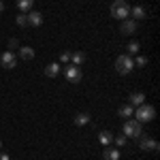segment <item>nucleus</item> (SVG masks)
Instances as JSON below:
<instances>
[{"label":"nucleus","mask_w":160,"mask_h":160,"mask_svg":"<svg viewBox=\"0 0 160 160\" xmlns=\"http://www.w3.org/2000/svg\"><path fill=\"white\" fill-rule=\"evenodd\" d=\"M111 17H113V19H120V22L128 19V17H130V7H128V2H126V0H115V2L111 4Z\"/></svg>","instance_id":"nucleus-1"},{"label":"nucleus","mask_w":160,"mask_h":160,"mask_svg":"<svg viewBox=\"0 0 160 160\" xmlns=\"http://www.w3.org/2000/svg\"><path fill=\"white\" fill-rule=\"evenodd\" d=\"M135 115H137V122H141V124H145V122H152L154 118H156V109L152 107V105H139L135 111Z\"/></svg>","instance_id":"nucleus-2"},{"label":"nucleus","mask_w":160,"mask_h":160,"mask_svg":"<svg viewBox=\"0 0 160 160\" xmlns=\"http://www.w3.org/2000/svg\"><path fill=\"white\" fill-rule=\"evenodd\" d=\"M124 137L128 139H139V137L143 135V130H141V122H137V120H126L124 122V128H122Z\"/></svg>","instance_id":"nucleus-3"},{"label":"nucleus","mask_w":160,"mask_h":160,"mask_svg":"<svg viewBox=\"0 0 160 160\" xmlns=\"http://www.w3.org/2000/svg\"><path fill=\"white\" fill-rule=\"evenodd\" d=\"M132 68H135V60H132V56H120L118 60H115V71L120 75H128L132 73Z\"/></svg>","instance_id":"nucleus-4"},{"label":"nucleus","mask_w":160,"mask_h":160,"mask_svg":"<svg viewBox=\"0 0 160 160\" xmlns=\"http://www.w3.org/2000/svg\"><path fill=\"white\" fill-rule=\"evenodd\" d=\"M139 148L141 149H145V152H158V141H154L152 137H145V135H141L139 137Z\"/></svg>","instance_id":"nucleus-5"},{"label":"nucleus","mask_w":160,"mask_h":160,"mask_svg":"<svg viewBox=\"0 0 160 160\" xmlns=\"http://www.w3.org/2000/svg\"><path fill=\"white\" fill-rule=\"evenodd\" d=\"M0 64H2L4 68H15V66H17V56H15L11 49L4 51V53L0 56Z\"/></svg>","instance_id":"nucleus-6"},{"label":"nucleus","mask_w":160,"mask_h":160,"mask_svg":"<svg viewBox=\"0 0 160 160\" xmlns=\"http://www.w3.org/2000/svg\"><path fill=\"white\" fill-rule=\"evenodd\" d=\"M81 68L79 66H75V64H71V66H66V79L71 81V83H79L81 81Z\"/></svg>","instance_id":"nucleus-7"},{"label":"nucleus","mask_w":160,"mask_h":160,"mask_svg":"<svg viewBox=\"0 0 160 160\" xmlns=\"http://www.w3.org/2000/svg\"><path fill=\"white\" fill-rule=\"evenodd\" d=\"M137 28H139V26H137L135 19H124L122 26H120V32L128 37V34H135V32H137Z\"/></svg>","instance_id":"nucleus-8"},{"label":"nucleus","mask_w":160,"mask_h":160,"mask_svg":"<svg viewBox=\"0 0 160 160\" xmlns=\"http://www.w3.org/2000/svg\"><path fill=\"white\" fill-rule=\"evenodd\" d=\"M28 26H32V28H38V26H43V13L38 11H28Z\"/></svg>","instance_id":"nucleus-9"},{"label":"nucleus","mask_w":160,"mask_h":160,"mask_svg":"<svg viewBox=\"0 0 160 160\" xmlns=\"http://www.w3.org/2000/svg\"><path fill=\"white\" fill-rule=\"evenodd\" d=\"M145 102V94L143 92H132L130 96H128V105H132V107H139V105H143Z\"/></svg>","instance_id":"nucleus-10"},{"label":"nucleus","mask_w":160,"mask_h":160,"mask_svg":"<svg viewBox=\"0 0 160 160\" xmlns=\"http://www.w3.org/2000/svg\"><path fill=\"white\" fill-rule=\"evenodd\" d=\"M118 115H120L122 120H130V118L135 115V107H132V105H124V107L118 109Z\"/></svg>","instance_id":"nucleus-11"},{"label":"nucleus","mask_w":160,"mask_h":160,"mask_svg":"<svg viewBox=\"0 0 160 160\" xmlns=\"http://www.w3.org/2000/svg\"><path fill=\"white\" fill-rule=\"evenodd\" d=\"M45 75H47L49 79L58 77V75H60V64H58V62H49V64L45 66Z\"/></svg>","instance_id":"nucleus-12"},{"label":"nucleus","mask_w":160,"mask_h":160,"mask_svg":"<svg viewBox=\"0 0 160 160\" xmlns=\"http://www.w3.org/2000/svg\"><path fill=\"white\" fill-rule=\"evenodd\" d=\"M130 15H132V19L137 22V19H145V17H148V11H145L141 4H137V7L130 9Z\"/></svg>","instance_id":"nucleus-13"},{"label":"nucleus","mask_w":160,"mask_h":160,"mask_svg":"<svg viewBox=\"0 0 160 160\" xmlns=\"http://www.w3.org/2000/svg\"><path fill=\"white\" fill-rule=\"evenodd\" d=\"M102 158L105 160H120V149H113V148H107L102 149Z\"/></svg>","instance_id":"nucleus-14"},{"label":"nucleus","mask_w":160,"mask_h":160,"mask_svg":"<svg viewBox=\"0 0 160 160\" xmlns=\"http://www.w3.org/2000/svg\"><path fill=\"white\" fill-rule=\"evenodd\" d=\"M98 141H100V145H102V148L111 145V143H113V132H109V130H102V132L98 135Z\"/></svg>","instance_id":"nucleus-15"},{"label":"nucleus","mask_w":160,"mask_h":160,"mask_svg":"<svg viewBox=\"0 0 160 160\" xmlns=\"http://www.w3.org/2000/svg\"><path fill=\"white\" fill-rule=\"evenodd\" d=\"M32 7H34V0H17V9L22 13L32 11Z\"/></svg>","instance_id":"nucleus-16"},{"label":"nucleus","mask_w":160,"mask_h":160,"mask_svg":"<svg viewBox=\"0 0 160 160\" xmlns=\"http://www.w3.org/2000/svg\"><path fill=\"white\" fill-rule=\"evenodd\" d=\"M19 58H22V60H32V58H34V49H32V47H19Z\"/></svg>","instance_id":"nucleus-17"},{"label":"nucleus","mask_w":160,"mask_h":160,"mask_svg":"<svg viewBox=\"0 0 160 160\" xmlns=\"http://www.w3.org/2000/svg\"><path fill=\"white\" fill-rule=\"evenodd\" d=\"M83 60H86V53H81V51H73V53H71V62H73L75 66L83 64Z\"/></svg>","instance_id":"nucleus-18"},{"label":"nucleus","mask_w":160,"mask_h":160,"mask_svg":"<svg viewBox=\"0 0 160 160\" xmlns=\"http://www.w3.org/2000/svg\"><path fill=\"white\" fill-rule=\"evenodd\" d=\"M88 122H90V113H77L75 115V124L77 126H86Z\"/></svg>","instance_id":"nucleus-19"},{"label":"nucleus","mask_w":160,"mask_h":160,"mask_svg":"<svg viewBox=\"0 0 160 160\" xmlns=\"http://www.w3.org/2000/svg\"><path fill=\"white\" fill-rule=\"evenodd\" d=\"M139 47H141V45H139L137 41H130V43H128V47H126V49H128V56H132V53H139Z\"/></svg>","instance_id":"nucleus-20"},{"label":"nucleus","mask_w":160,"mask_h":160,"mask_svg":"<svg viewBox=\"0 0 160 160\" xmlns=\"http://www.w3.org/2000/svg\"><path fill=\"white\" fill-rule=\"evenodd\" d=\"M15 22H17V26H22V28H26V26H28V15H26V13H19Z\"/></svg>","instance_id":"nucleus-21"},{"label":"nucleus","mask_w":160,"mask_h":160,"mask_svg":"<svg viewBox=\"0 0 160 160\" xmlns=\"http://www.w3.org/2000/svg\"><path fill=\"white\" fill-rule=\"evenodd\" d=\"M135 66H139V68H145V66H148V58H145V56H139V58L135 60Z\"/></svg>","instance_id":"nucleus-22"},{"label":"nucleus","mask_w":160,"mask_h":160,"mask_svg":"<svg viewBox=\"0 0 160 160\" xmlns=\"http://www.w3.org/2000/svg\"><path fill=\"white\" fill-rule=\"evenodd\" d=\"M113 143H115L118 148H124V145H126V137H124V135L115 137V139H113Z\"/></svg>","instance_id":"nucleus-23"},{"label":"nucleus","mask_w":160,"mask_h":160,"mask_svg":"<svg viewBox=\"0 0 160 160\" xmlns=\"http://www.w3.org/2000/svg\"><path fill=\"white\" fill-rule=\"evenodd\" d=\"M60 62H71V51H62Z\"/></svg>","instance_id":"nucleus-24"},{"label":"nucleus","mask_w":160,"mask_h":160,"mask_svg":"<svg viewBox=\"0 0 160 160\" xmlns=\"http://www.w3.org/2000/svg\"><path fill=\"white\" fill-rule=\"evenodd\" d=\"M17 45H19V41H17V38H9V47H11V51L17 49Z\"/></svg>","instance_id":"nucleus-25"},{"label":"nucleus","mask_w":160,"mask_h":160,"mask_svg":"<svg viewBox=\"0 0 160 160\" xmlns=\"http://www.w3.org/2000/svg\"><path fill=\"white\" fill-rule=\"evenodd\" d=\"M0 160H11V158H9L7 154H2V152H0Z\"/></svg>","instance_id":"nucleus-26"},{"label":"nucleus","mask_w":160,"mask_h":160,"mask_svg":"<svg viewBox=\"0 0 160 160\" xmlns=\"http://www.w3.org/2000/svg\"><path fill=\"white\" fill-rule=\"evenodd\" d=\"M4 11V4H2V0H0V13Z\"/></svg>","instance_id":"nucleus-27"},{"label":"nucleus","mask_w":160,"mask_h":160,"mask_svg":"<svg viewBox=\"0 0 160 160\" xmlns=\"http://www.w3.org/2000/svg\"><path fill=\"white\" fill-rule=\"evenodd\" d=\"M0 149H2V141H0Z\"/></svg>","instance_id":"nucleus-28"}]
</instances>
